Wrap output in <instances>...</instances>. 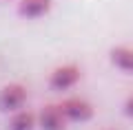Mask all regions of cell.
<instances>
[{"mask_svg": "<svg viewBox=\"0 0 133 130\" xmlns=\"http://www.w3.org/2000/svg\"><path fill=\"white\" fill-rule=\"evenodd\" d=\"M109 62L113 68H118L124 75H133V47L118 44L109 49Z\"/></svg>", "mask_w": 133, "mask_h": 130, "instance_id": "6", "label": "cell"}, {"mask_svg": "<svg viewBox=\"0 0 133 130\" xmlns=\"http://www.w3.org/2000/svg\"><path fill=\"white\" fill-rule=\"evenodd\" d=\"M36 128H38V112L22 108V110L9 115L7 130H36Z\"/></svg>", "mask_w": 133, "mask_h": 130, "instance_id": "7", "label": "cell"}, {"mask_svg": "<svg viewBox=\"0 0 133 130\" xmlns=\"http://www.w3.org/2000/svg\"><path fill=\"white\" fill-rule=\"evenodd\" d=\"M122 112L129 117V119H133V93L129 95L127 99H124V104H122Z\"/></svg>", "mask_w": 133, "mask_h": 130, "instance_id": "8", "label": "cell"}, {"mask_svg": "<svg viewBox=\"0 0 133 130\" xmlns=\"http://www.w3.org/2000/svg\"><path fill=\"white\" fill-rule=\"evenodd\" d=\"M80 79H82V68L78 64H73V62H66V64H58L49 73L47 84L56 93H66V90L76 88L80 84Z\"/></svg>", "mask_w": 133, "mask_h": 130, "instance_id": "1", "label": "cell"}, {"mask_svg": "<svg viewBox=\"0 0 133 130\" xmlns=\"http://www.w3.org/2000/svg\"><path fill=\"white\" fill-rule=\"evenodd\" d=\"M102 130H118V128H102Z\"/></svg>", "mask_w": 133, "mask_h": 130, "instance_id": "9", "label": "cell"}, {"mask_svg": "<svg viewBox=\"0 0 133 130\" xmlns=\"http://www.w3.org/2000/svg\"><path fill=\"white\" fill-rule=\"evenodd\" d=\"M60 108L64 112V117L69 119V124H87V121L93 119L95 108L89 99L78 97V95H71V97H64L60 102Z\"/></svg>", "mask_w": 133, "mask_h": 130, "instance_id": "3", "label": "cell"}, {"mask_svg": "<svg viewBox=\"0 0 133 130\" xmlns=\"http://www.w3.org/2000/svg\"><path fill=\"white\" fill-rule=\"evenodd\" d=\"M53 9V0H18L16 13L22 20H40Z\"/></svg>", "mask_w": 133, "mask_h": 130, "instance_id": "5", "label": "cell"}, {"mask_svg": "<svg viewBox=\"0 0 133 130\" xmlns=\"http://www.w3.org/2000/svg\"><path fill=\"white\" fill-rule=\"evenodd\" d=\"M38 128L40 130H66L69 119L64 117L60 104H47L38 112Z\"/></svg>", "mask_w": 133, "mask_h": 130, "instance_id": "4", "label": "cell"}, {"mask_svg": "<svg viewBox=\"0 0 133 130\" xmlns=\"http://www.w3.org/2000/svg\"><path fill=\"white\" fill-rule=\"evenodd\" d=\"M29 99V90L24 84L20 82H9L0 88V112L11 115V112H18L24 108Z\"/></svg>", "mask_w": 133, "mask_h": 130, "instance_id": "2", "label": "cell"}]
</instances>
